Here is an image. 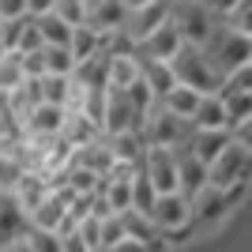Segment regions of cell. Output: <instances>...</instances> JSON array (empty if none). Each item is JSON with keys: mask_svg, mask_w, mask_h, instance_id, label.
I'll list each match as a JSON object with an SVG mask.
<instances>
[{"mask_svg": "<svg viewBox=\"0 0 252 252\" xmlns=\"http://www.w3.org/2000/svg\"><path fill=\"white\" fill-rule=\"evenodd\" d=\"M200 49H203V57L211 61V68L219 75H230L233 68H241V64L252 61V42L245 34H237L233 27H226V19H219V27L211 31V38Z\"/></svg>", "mask_w": 252, "mask_h": 252, "instance_id": "obj_1", "label": "cell"}, {"mask_svg": "<svg viewBox=\"0 0 252 252\" xmlns=\"http://www.w3.org/2000/svg\"><path fill=\"white\" fill-rule=\"evenodd\" d=\"M169 72H173V79H177L181 87H192L196 94H219L222 91V75L211 68V61L203 57L200 45H181L177 57L169 61Z\"/></svg>", "mask_w": 252, "mask_h": 252, "instance_id": "obj_2", "label": "cell"}, {"mask_svg": "<svg viewBox=\"0 0 252 252\" xmlns=\"http://www.w3.org/2000/svg\"><path fill=\"white\" fill-rule=\"evenodd\" d=\"M249 173H252V151L233 139L230 147L207 166V185L219 192H237V189H245Z\"/></svg>", "mask_w": 252, "mask_h": 252, "instance_id": "obj_3", "label": "cell"}, {"mask_svg": "<svg viewBox=\"0 0 252 252\" xmlns=\"http://www.w3.org/2000/svg\"><path fill=\"white\" fill-rule=\"evenodd\" d=\"M192 139V125L189 121H181V117H173L169 109H162V105H151V113L147 121H143V143L147 147H169V151H177L185 147Z\"/></svg>", "mask_w": 252, "mask_h": 252, "instance_id": "obj_4", "label": "cell"}, {"mask_svg": "<svg viewBox=\"0 0 252 252\" xmlns=\"http://www.w3.org/2000/svg\"><path fill=\"white\" fill-rule=\"evenodd\" d=\"M169 19L181 31V38L189 45H203L211 38V31L219 27V15H211L200 0H173L169 4Z\"/></svg>", "mask_w": 252, "mask_h": 252, "instance_id": "obj_5", "label": "cell"}, {"mask_svg": "<svg viewBox=\"0 0 252 252\" xmlns=\"http://www.w3.org/2000/svg\"><path fill=\"white\" fill-rule=\"evenodd\" d=\"M151 222H155V230L162 233V237H166V233H185L192 226V200L181 196V192H162L155 200Z\"/></svg>", "mask_w": 252, "mask_h": 252, "instance_id": "obj_6", "label": "cell"}, {"mask_svg": "<svg viewBox=\"0 0 252 252\" xmlns=\"http://www.w3.org/2000/svg\"><path fill=\"white\" fill-rule=\"evenodd\" d=\"M143 121H147V117L132 109V102H128L125 91H109V94H105L102 136H125V132H136V136H143Z\"/></svg>", "mask_w": 252, "mask_h": 252, "instance_id": "obj_7", "label": "cell"}, {"mask_svg": "<svg viewBox=\"0 0 252 252\" xmlns=\"http://www.w3.org/2000/svg\"><path fill=\"white\" fill-rule=\"evenodd\" d=\"M139 173L155 185V192H177V155L169 147H147L143 151V162H139Z\"/></svg>", "mask_w": 252, "mask_h": 252, "instance_id": "obj_8", "label": "cell"}, {"mask_svg": "<svg viewBox=\"0 0 252 252\" xmlns=\"http://www.w3.org/2000/svg\"><path fill=\"white\" fill-rule=\"evenodd\" d=\"M169 19V0H155V4H147V8H136L125 15V27H121V34H125L128 42H132V49H136L147 34H155L162 23Z\"/></svg>", "mask_w": 252, "mask_h": 252, "instance_id": "obj_9", "label": "cell"}, {"mask_svg": "<svg viewBox=\"0 0 252 252\" xmlns=\"http://www.w3.org/2000/svg\"><path fill=\"white\" fill-rule=\"evenodd\" d=\"M181 45H185V38H181V31L177 27H173V19H166L162 23V27H158L155 34H147V38H143V42L136 45V57L139 61H173V57H177V49Z\"/></svg>", "mask_w": 252, "mask_h": 252, "instance_id": "obj_10", "label": "cell"}, {"mask_svg": "<svg viewBox=\"0 0 252 252\" xmlns=\"http://www.w3.org/2000/svg\"><path fill=\"white\" fill-rule=\"evenodd\" d=\"M75 200V192L72 189H57L49 192L38 207L27 215V222H31V230H45V233H57L61 230V222L68 219V203Z\"/></svg>", "mask_w": 252, "mask_h": 252, "instance_id": "obj_11", "label": "cell"}, {"mask_svg": "<svg viewBox=\"0 0 252 252\" xmlns=\"http://www.w3.org/2000/svg\"><path fill=\"white\" fill-rule=\"evenodd\" d=\"M64 117H68V109L64 105H34L31 113H27V121H23V136L27 139H57L64 128Z\"/></svg>", "mask_w": 252, "mask_h": 252, "instance_id": "obj_12", "label": "cell"}, {"mask_svg": "<svg viewBox=\"0 0 252 252\" xmlns=\"http://www.w3.org/2000/svg\"><path fill=\"white\" fill-rule=\"evenodd\" d=\"M241 196V189L237 192H219V189H203L200 196H192V222H200V226H211V222H219L226 211H230V203Z\"/></svg>", "mask_w": 252, "mask_h": 252, "instance_id": "obj_13", "label": "cell"}, {"mask_svg": "<svg viewBox=\"0 0 252 252\" xmlns=\"http://www.w3.org/2000/svg\"><path fill=\"white\" fill-rule=\"evenodd\" d=\"M27 230H31V222H27L23 207L15 203V196H11V192H0V252L8 249V245L23 241Z\"/></svg>", "mask_w": 252, "mask_h": 252, "instance_id": "obj_14", "label": "cell"}, {"mask_svg": "<svg viewBox=\"0 0 252 252\" xmlns=\"http://www.w3.org/2000/svg\"><path fill=\"white\" fill-rule=\"evenodd\" d=\"M173 155H177V192L189 196V200L200 196V192L207 189V166H203L192 151H185V147H177Z\"/></svg>", "mask_w": 252, "mask_h": 252, "instance_id": "obj_15", "label": "cell"}, {"mask_svg": "<svg viewBox=\"0 0 252 252\" xmlns=\"http://www.w3.org/2000/svg\"><path fill=\"white\" fill-rule=\"evenodd\" d=\"M128 8L121 0H87V27L98 34H117L125 27Z\"/></svg>", "mask_w": 252, "mask_h": 252, "instance_id": "obj_16", "label": "cell"}, {"mask_svg": "<svg viewBox=\"0 0 252 252\" xmlns=\"http://www.w3.org/2000/svg\"><path fill=\"white\" fill-rule=\"evenodd\" d=\"M230 143H233V132H230V128H219V132H200V128H192V139L185 143V151H192L203 166H211V162L230 147Z\"/></svg>", "mask_w": 252, "mask_h": 252, "instance_id": "obj_17", "label": "cell"}, {"mask_svg": "<svg viewBox=\"0 0 252 252\" xmlns=\"http://www.w3.org/2000/svg\"><path fill=\"white\" fill-rule=\"evenodd\" d=\"M98 136H102V132H98V125H91V117H87L83 109H68L64 128H61V139L68 143V147L79 151V147H87V143H94Z\"/></svg>", "mask_w": 252, "mask_h": 252, "instance_id": "obj_18", "label": "cell"}, {"mask_svg": "<svg viewBox=\"0 0 252 252\" xmlns=\"http://www.w3.org/2000/svg\"><path fill=\"white\" fill-rule=\"evenodd\" d=\"M139 61V57H136ZM139 79L151 87V94H155V102H162V98L177 87V79H173V72H169L166 61H139Z\"/></svg>", "mask_w": 252, "mask_h": 252, "instance_id": "obj_19", "label": "cell"}, {"mask_svg": "<svg viewBox=\"0 0 252 252\" xmlns=\"http://www.w3.org/2000/svg\"><path fill=\"white\" fill-rule=\"evenodd\" d=\"M192 128H200V132H219V128H230V121H226V105H222L219 94H203V98H200L196 113H192Z\"/></svg>", "mask_w": 252, "mask_h": 252, "instance_id": "obj_20", "label": "cell"}, {"mask_svg": "<svg viewBox=\"0 0 252 252\" xmlns=\"http://www.w3.org/2000/svg\"><path fill=\"white\" fill-rule=\"evenodd\" d=\"M11 196H15V203L23 207V215H31V211L38 207V203H42L45 196H49V181H45L42 173H38V169H34V173H23Z\"/></svg>", "mask_w": 252, "mask_h": 252, "instance_id": "obj_21", "label": "cell"}, {"mask_svg": "<svg viewBox=\"0 0 252 252\" xmlns=\"http://www.w3.org/2000/svg\"><path fill=\"white\" fill-rule=\"evenodd\" d=\"M136 79H139L136 53H117V57H109V91H128Z\"/></svg>", "mask_w": 252, "mask_h": 252, "instance_id": "obj_22", "label": "cell"}, {"mask_svg": "<svg viewBox=\"0 0 252 252\" xmlns=\"http://www.w3.org/2000/svg\"><path fill=\"white\" fill-rule=\"evenodd\" d=\"M200 98H203V94H196L192 87H181V83H177V87H173V91H169V94L162 98L158 105H162V109H169L173 117H181V121H189V125H192V113H196Z\"/></svg>", "mask_w": 252, "mask_h": 252, "instance_id": "obj_23", "label": "cell"}, {"mask_svg": "<svg viewBox=\"0 0 252 252\" xmlns=\"http://www.w3.org/2000/svg\"><path fill=\"white\" fill-rule=\"evenodd\" d=\"M68 53H72V61H91L102 53V34L91 31V27H72V42H68Z\"/></svg>", "mask_w": 252, "mask_h": 252, "instance_id": "obj_24", "label": "cell"}, {"mask_svg": "<svg viewBox=\"0 0 252 252\" xmlns=\"http://www.w3.org/2000/svg\"><path fill=\"white\" fill-rule=\"evenodd\" d=\"M38 23V34H42V42L45 45H61V49H68V42H72V27L64 19H57V15H42V19H34Z\"/></svg>", "mask_w": 252, "mask_h": 252, "instance_id": "obj_25", "label": "cell"}, {"mask_svg": "<svg viewBox=\"0 0 252 252\" xmlns=\"http://www.w3.org/2000/svg\"><path fill=\"white\" fill-rule=\"evenodd\" d=\"M42 102L68 109V102H72V75H42Z\"/></svg>", "mask_w": 252, "mask_h": 252, "instance_id": "obj_26", "label": "cell"}, {"mask_svg": "<svg viewBox=\"0 0 252 252\" xmlns=\"http://www.w3.org/2000/svg\"><path fill=\"white\" fill-rule=\"evenodd\" d=\"M222 105H226V121H230V132L237 125H245V121H252V94H222Z\"/></svg>", "mask_w": 252, "mask_h": 252, "instance_id": "obj_27", "label": "cell"}, {"mask_svg": "<svg viewBox=\"0 0 252 252\" xmlns=\"http://www.w3.org/2000/svg\"><path fill=\"white\" fill-rule=\"evenodd\" d=\"M155 200H158L155 185H151L143 173H136V177H132V211H139V215H147V219H151V211H155Z\"/></svg>", "mask_w": 252, "mask_h": 252, "instance_id": "obj_28", "label": "cell"}, {"mask_svg": "<svg viewBox=\"0 0 252 252\" xmlns=\"http://www.w3.org/2000/svg\"><path fill=\"white\" fill-rule=\"evenodd\" d=\"M121 241H128L121 215H105V219H102V237H98V252H113Z\"/></svg>", "mask_w": 252, "mask_h": 252, "instance_id": "obj_29", "label": "cell"}, {"mask_svg": "<svg viewBox=\"0 0 252 252\" xmlns=\"http://www.w3.org/2000/svg\"><path fill=\"white\" fill-rule=\"evenodd\" d=\"M42 57H45V75H72V72H75L72 53L61 49V45H45Z\"/></svg>", "mask_w": 252, "mask_h": 252, "instance_id": "obj_30", "label": "cell"}, {"mask_svg": "<svg viewBox=\"0 0 252 252\" xmlns=\"http://www.w3.org/2000/svg\"><path fill=\"white\" fill-rule=\"evenodd\" d=\"M27 75H23V64H19V53H8V57H0V94H8L15 87L23 83Z\"/></svg>", "mask_w": 252, "mask_h": 252, "instance_id": "obj_31", "label": "cell"}, {"mask_svg": "<svg viewBox=\"0 0 252 252\" xmlns=\"http://www.w3.org/2000/svg\"><path fill=\"white\" fill-rule=\"evenodd\" d=\"M222 94H252V61L222 75Z\"/></svg>", "mask_w": 252, "mask_h": 252, "instance_id": "obj_32", "label": "cell"}, {"mask_svg": "<svg viewBox=\"0 0 252 252\" xmlns=\"http://www.w3.org/2000/svg\"><path fill=\"white\" fill-rule=\"evenodd\" d=\"M53 15L64 19L68 27H87V0H57Z\"/></svg>", "mask_w": 252, "mask_h": 252, "instance_id": "obj_33", "label": "cell"}, {"mask_svg": "<svg viewBox=\"0 0 252 252\" xmlns=\"http://www.w3.org/2000/svg\"><path fill=\"white\" fill-rule=\"evenodd\" d=\"M226 27H233L237 34H245L252 42V0H237V8L226 15Z\"/></svg>", "mask_w": 252, "mask_h": 252, "instance_id": "obj_34", "label": "cell"}, {"mask_svg": "<svg viewBox=\"0 0 252 252\" xmlns=\"http://www.w3.org/2000/svg\"><path fill=\"white\" fill-rule=\"evenodd\" d=\"M27 173L23 169L19 158H11V155H0V192H15V185H19V177Z\"/></svg>", "mask_w": 252, "mask_h": 252, "instance_id": "obj_35", "label": "cell"}, {"mask_svg": "<svg viewBox=\"0 0 252 252\" xmlns=\"http://www.w3.org/2000/svg\"><path fill=\"white\" fill-rule=\"evenodd\" d=\"M27 249L31 252H64V245H61V237L57 233H45V230H27Z\"/></svg>", "mask_w": 252, "mask_h": 252, "instance_id": "obj_36", "label": "cell"}, {"mask_svg": "<svg viewBox=\"0 0 252 252\" xmlns=\"http://www.w3.org/2000/svg\"><path fill=\"white\" fill-rule=\"evenodd\" d=\"M27 23H31V15H27V19H8V23H0V42H4V49H8V53H19V42H23Z\"/></svg>", "mask_w": 252, "mask_h": 252, "instance_id": "obj_37", "label": "cell"}, {"mask_svg": "<svg viewBox=\"0 0 252 252\" xmlns=\"http://www.w3.org/2000/svg\"><path fill=\"white\" fill-rule=\"evenodd\" d=\"M19 64H23V75H27V79H42L45 75V57L42 53H19Z\"/></svg>", "mask_w": 252, "mask_h": 252, "instance_id": "obj_38", "label": "cell"}, {"mask_svg": "<svg viewBox=\"0 0 252 252\" xmlns=\"http://www.w3.org/2000/svg\"><path fill=\"white\" fill-rule=\"evenodd\" d=\"M45 42H42V34H38V23H27V31H23V42H19V53H42Z\"/></svg>", "mask_w": 252, "mask_h": 252, "instance_id": "obj_39", "label": "cell"}, {"mask_svg": "<svg viewBox=\"0 0 252 252\" xmlns=\"http://www.w3.org/2000/svg\"><path fill=\"white\" fill-rule=\"evenodd\" d=\"M27 19V0H0V23Z\"/></svg>", "mask_w": 252, "mask_h": 252, "instance_id": "obj_40", "label": "cell"}, {"mask_svg": "<svg viewBox=\"0 0 252 252\" xmlns=\"http://www.w3.org/2000/svg\"><path fill=\"white\" fill-rule=\"evenodd\" d=\"M200 4L211 11V15H219V19H226V15L237 8V0H200Z\"/></svg>", "mask_w": 252, "mask_h": 252, "instance_id": "obj_41", "label": "cell"}, {"mask_svg": "<svg viewBox=\"0 0 252 252\" xmlns=\"http://www.w3.org/2000/svg\"><path fill=\"white\" fill-rule=\"evenodd\" d=\"M53 4H57V0H27V15H31V19H42V15L53 11Z\"/></svg>", "mask_w": 252, "mask_h": 252, "instance_id": "obj_42", "label": "cell"}, {"mask_svg": "<svg viewBox=\"0 0 252 252\" xmlns=\"http://www.w3.org/2000/svg\"><path fill=\"white\" fill-rule=\"evenodd\" d=\"M233 139H237L241 147H249V151H252V121H245V125L233 128Z\"/></svg>", "mask_w": 252, "mask_h": 252, "instance_id": "obj_43", "label": "cell"}, {"mask_svg": "<svg viewBox=\"0 0 252 252\" xmlns=\"http://www.w3.org/2000/svg\"><path fill=\"white\" fill-rule=\"evenodd\" d=\"M128 11H136V8H147V4H155V0H121Z\"/></svg>", "mask_w": 252, "mask_h": 252, "instance_id": "obj_44", "label": "cell"}, {"mask_svg": "<svg viewBox=\"0 0 252 252\" xmlns=\"http://www.w3.org/2000/svg\"><path fill=\"white\" fill-rule=\"evenodd\" d=\"M4 252H31V249H27V241H15V245H8Z\"/></svg>", "mask_w": 252, "mask_h": 252, "instance_id": "obj_45", "label": "cell"}, {"mask_svg": "<svg viewBox=\"0 0 252 252\" xmlns=\"http://www.w3.org/2000/svg\"><path fill=\"white\" fill-rule=\"evenodd\" d=\"M169 4H173V0H169Z\"/></svg>", "mask_w": 252, "mask_h": 252, "instance_id": "obj_46", "label": "cell"}]
</instances>
